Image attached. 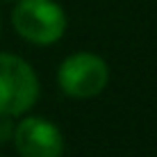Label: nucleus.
Returning a JSON list of instances; mask_svg holds the SVG:
<instances>
[{
    "instance_id": "obj_1",
    "label": "nucleus",
    "mask_w": 157,
    "mask_h": 157,
    "mask_svg": "<svg viewBox=\"0 0 157 157\" xmlns=\"http://www.w3.org/2000/svg\"><path fill=\"white\" fill-rule=\"evenodd\" d=\"M39 98V82L28 62L16 55H0V114L18 116Z\"/></svg>"
},
{
    "instance_id": "obj_3",
    "label": "nucleus",
    "mask_w": 157,
    "mask_h": 157,
    "mask_svg": "<svg viewBox=\"0 0 157 157\" xmlns=\"http://www.w3.org/2000/svg\"><path fill=\"white\" fill-rule=\"evenodd\" d=\"M59 86L71 98H94L105 89L109 71L107 64L94 52H75L59 66Z\"/></svg>"
},
{
    "instance_id": "obj_2",
    "label": "nucleus",
    "mask_w": 157,
    "mask_h": 157,
    "mask_svg": "<svg viewBox=\"0 0 157 157\" xmlns=\"http://www.w3.org/2000/svg\"><path fill=\"white\" fill-rule=\"evenodd\" d=\"M14 28L30 43H55L66 30V16L52 0H21L12 14Z\"/></svg>"
},
{
    "instance_id": "obj_4",
    "label": "nucleus",
    "mask_w": 157,
    "mask_h": 157,
    "mask_svg": "<svg viewBox=\"0 0 157 157\" xmlns=\"http://www.w3.org/2000/svg\"><path fill=\"white\" fill-rule=\"evenodd\" d=\"M14 146L21 157H62L64 139L57 125L46 118L28 116L14 128Z\"/></svg>"
}]
</instances>
